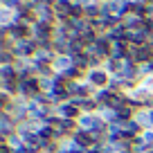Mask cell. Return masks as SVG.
Masks as SVG:
<instances>
[{
  "mask_svg": "<svg viewBox=\"0 0 153 153\" xmlns=\"http://www.w3.org/2000/svg\"><path fill=\"white\" fill-rule=\"evenodd\" d=\"M23 7V0H0V9H9V11H18Z\"/></svg>",
  "mask_w": 153,
  "mask_h": 153,
  "instance_id": "cell-12",
  "label": "cell"
},
{
  "mask_svg": "<svg viewBox=\"0 0 153 153\" xmlns=\"http://www.w3.org/2000/svg\"><path fill=\"white\" fill-rule=\"evenodd\" d=\"M140 133H142V128H140V124L135 120L124 122V135H126V137H137Z\"/></svg>",
  "mask_w": 153,
  "mask_h": 153,
  "instance_id": "cell-11",
  "label": "cell"
},
{
  "mask_svg": "<svg viewBox=\"0 0 153 153\" xmlns=\"http://www.w3.org/2000/svg\"><path fill=\"white\" fill-rule=\"evenodd\" d=\"M126 45H128V41H113L110 43V59H126Z\"/></svg>",
  "mask_w": 153,
  "mask_h": 153,
  "instance_id": "cell-9",
  "label": "cell"
},
{
  "mask_svg": "<svg viewBox=\"0 0 153 153\" xmlns=\"http://www.w3.org/2000/svg\"><path fill=\"white\" fill-rule=\"evenodd\" d=\"M54 115H56V120H79L81 110L68 99V101H61L59 106H54Z\"/></svg>",
  "mask_w": 153,
  "mask_h": 153,
  "instance_id": "cell-3",
  "label": "cell"
},
{
  "mask_svg": "<svg viewBox=\"0 0 153 153\" xmlns=\"http://www.w3.org/2000/svg\"><path fill=\"white\" fill-rule=\"evenodd\" d=\"M97 115H99V117L106 122V124H113V122H117V120H120V113H117V110H113L108 104L99 106V108H97Z\"/></svg>",
  "mask_w": 153,
  "mask_h": 153,
  "instance_id": "cell-8",
  "label": "cell"
},
{
  "mask_svg": "<svg viewBox=\"0 0 153 153\" xmlns=\"http://www.w3.org/2000/svg\"><path fill=\"white\" fill-rule=\"evenodd\" d=\"M54 16H56V20H68L72 16V0H54Z\"/></svg>",
  "mask_w": 153,
  "mask_h": 153,
  "instance_id": "cell-6",
  "label": "cell"
},
{
  "mask_svg": "<svg viewBox=\"0 0 153 153\" xmlns=\"http://www.w3.org/2000/svg\"><path fill=\"white\" fill-rule=\"evenodd\" d=\"M16 133V122L11 120L7 113H0V137L7 140L9 135Z\"/></svg>",
  "mask_w": 153,
  "mask_h": 153,
  "instance_id": "cell-7",
  "label": "cell"
},
{
  "mask_svg": "<svg viewBox=\"0 0 153 153\" xmlns=\"http://www.w3.org/2000/svg\"><path fill=\"white\" fill-rule=\"evenodd\" d=\"M133 120L140 124V128L142 131H149L153 128V108H135V115H133Z\"/></svg>",
  "mask_w": 153,
  "mask_h": 153,
  "instance_id": "cell-5",
  "label": "cell"
},
{
  "mask_svg": "<svg viewBox=\"0 0 153 153\" xmlns=\"http://www.w3.org/2000/svg\"><path fill=\"white\" fill-rule=\"evenodd\" d=\"M137 86H142V88H144V90H149V92H151V95H153V74H149V76H144V79H142V81H140V83H137Z\"/></svg>",
  "mask_w": 153,
  "mask_h": 153,
  "instance_id": "cell-13",
  "label": "cell"
},
{
  "mask_svg": "<svg viewBox=\"0 0 153 153\" xmlns=\"http://www.w3.org/2000/svg\"><path fill=\"white\" fill-rule=\"evenodd\" d=\"M72 68H74V59H72L70 54H56V56H54V61H52L54 74H63V76H65Z\"/></svg>",
  "mask_w": 153,
  "mask_h": 153,
  "instance_id": "cell-4",
  "label": "cell"
},
{
  "mask_svg": "<svg viewBox=\"0 0 153 153\" xmlns=\"http://www.w3.org/2000/svg\"><path fill=\"white\" fill-rule=\"evenodd\" d=\"M76 124H79V131H86V133H92V135L104 131L106 126H108L97 113H81L79 120H76Z\"/></svg>",
  "mask_w": 153,
  "mask_h": 153,
  "instance_id": "cell-1",
  "label": "cell"
},
{
  "mask_svg": "<svg viewBox=\"0 0 153 153\" xmlns=\"http://www.w3.org/2000/svg\"><path fill=\"white\" fill-rule=\"evenodd\" d=\"M16 81V68L14 65H0V83Z\"/></svg>",
  "mask_w": 153,
  "mask_h": 153,
  "instance_id": "cell-10",
  "label": "cell"
},
{
  "mask_svg": "<svg viewBox=\"0 0 153 153\" xmlns=\"http://www.w3.org/2000/svg\"><path fill=\"white\" fill-rule=\"evenodd\" d=\"M86 81L90 83L92 88H108L110 86V74L104 70V68H92V70L86 72Z\"/></svg>",
  "mask_w": 153,
  "mask_h": 153,
  "instance_id": "cell-2",
  "label": "cell"
}]
</instances>
